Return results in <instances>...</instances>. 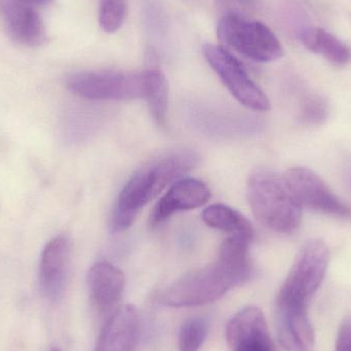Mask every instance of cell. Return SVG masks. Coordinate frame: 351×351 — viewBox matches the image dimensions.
Wrapping results in <instances>:
<instances>
[{"label":"cell","instance_id":"6da1fadb","mask_svg":"<svg viewBox=\"0 0 351 351\" xmlns=\"http://www.w3.org/2000/svg\"><path fill=\"white\" fill-rule=\"evenodd\" d=\"M197 162L195 154L181 152L162 156L140 169L119 193L111 218V230L121 232L129 228L150 200L180 176L192 170Z\"/></svg>","mask_w":351,"mask_h":351},{"label":"cell","instance_id":"7a4b0ae2","mask_svg":"<svg viewBox=\"0 0 351 351\" xmlns=\"http://www.w3.org/2000/svg\"><path fill=\"white\" fill-rule=\"evenodd\" d=\"M247 199L254 216L266 228L291 234L300 226L302 206L284 175L269 169L255 171L247 181Z\"/></svg>","mask_w":351,"mask_h":351},{"label":"cell","instance_id":"3957f363","mask_svg":"<svg viewBox=\"0 0 351 351\" xmlns=\"http://www.w3.org/2000/svg\"><path fill=\"white\" fill-rule=\"evenodd\" d=\"M327 245L319 239L307 241L301 247L276 298V308H308L329 266Z\"/></svg>","mask_w":351,"mask_h":351},{"label":"cell","instance_id":"277c9868","mask_svg":"<svg viewBox=\"0 0 351 351\" xmlns=\"http://www.w3.org/2000/svg\"><path fill=\"white\" fill-rule=\"evenodd\" d=\"M217 34L223 45L252 61L271 63L284 56L280 39L267 25L235 12L221 18Z\"/></svg>","mask_w":351,"mask_h":351},{"label":"cell","instance_id":"5b68a950","mask_svg":"<svg viewBox=\"0 0 351 351\" xmlns=\"http://www.w3.org/2000/svg\"><path fill=\"white\" fill-rule=\"evenodd\" d=\"M237 287L232 276L216 260L178 278L160 294V302L169 307H194L208 304Z\"/></svg>","mask_w":351,"mask_h":351},{"label":"cell","instance_id":"8992f818","mask_svg":"<svg viewBox=\"0 0 351 351\" xmlns=\"http://www.w3.org/2000/svg\"><path fill=\"white\" fill-rule=\"evenodd\" d=\"M67 88L80 98L95 101H130L143 98L144 72L103 69L78 72L68 77Z\"/></svg>","mask_w":351,"mask_h":351},{"label":"cell","instance_id":"52a82bcc","mask_svg":"<svg viewBox=\"0 0 351 351\" xmlns=\"http://www.w3.org/2000/svg\"><path fill=\"white\" fill-rule=\"evenodd\" d=\"M204 56L227 90L241 104L257 112L269 110V99L232 53L220 45H206Z\"/></svg>","mask_w":351,"mask_h":351},{"label":"cell","instance_id":"ba28073f","mask_svg":"<svg viewBox=\"0 0 351 351\" xmlns=\"http://www.w3.org/2000/svg\"><path fill=\"white\" fill-rule=\"evenodd\" d=\"M289 188L301 206L332 215L351 217V208L338 197L329 186L313 171L303 167H296L287 171L284 175Z\"/></svg>","mask_w":351,"mask_h":351},{"label":"cell","instance_id":"9c48e42d","mask_svg":"<svg viewBox=\"0 0 351 351\" xmlns=\"http://www.w3.org/2000/svg\"><path fill=\"white\" fill-rule=\"evenodd\" d=\"M71 241L58 235L45 245L39 262L41 292L51 301H58L65 292L71 263Z\"/></svg>","mask_w":351,"mask_h":351},{"label":"cell","instance_id":"30bf717a","mask_svg":"<svg viewBox=\"0 0 351 351\" xmlns=\"http://www.w3.org/2000/svg\"><path fill=\"white\" fill-rule=\"evenodd\" d=\"M0 20L10 36L25 47H40L47 39L40 14L28 0H0Z\"/></svg>","mask_w":351,"mask_h":351},{"label":"cell","instance_id":"8fae6325","mask_svg":"<svg viewBox=\"0 0 351 351\" xmlns=\"http://www.w3.org/2000/svg\"><path fill=\"white\" fill-rule=\"evenodd\" d=\"M226 340L231 351H274L265 317L257 307H247L230 319Z\"/></svg>","mask_w":351,"mask_h":351},{"label":"cell","instance_id":"7c38bea8","mask_svg":"<svg viewBox=\"0 0 351 351\" xmlns=\"http://www.w3.org/2000/svg\"><path fill=\"white\" fill-rule=\"evenodd\" d=\"M210 198V188L204 182L192 178L178 180L154 206L150 215V226H158L175 213L200 208Z\"/></svg>","mask_w":351,"mask_h":351},{"label":"cell","instance_id":"4fadbf2b","mask_svg":"<svg viewBox=\"0 0 351 351\" xmlns=\"http://www.w3.org/2000/svg\"><path fill=\"white\" fill-rule=\"evenodd\" d=\"M139 329L137 309L133 305L119 307L103 328L96 351H134Z\"/></svg>","mask_w":351,"mask_h":351},{"label":"cell","instance_id":"5bb4252c","mask_svg":"<svg viewBox=\"0 0 351 351\" xmlns=\"http://www.w3.org/2000/svg\"><path fill=\"white\" fill-rule=\"evenodd\" d=\"M125 274L106 261L97 262L88 274V286L93 304L101 313L112 309L123 296Z\"/></svg>","mask_w":351,"mask_h":351},{"label":"cell","instance_id":"9a60e30c","mask_svg":"<svg viewBox=\"0 0 351 351\" xmlns=\"http://www.w3.org/2000/svg\"><path fill=\"white\" fill-rule=\"evenodd\" d=\"M278 340L287 351H311L315 332L308 308L276 309Z\"/></svg>","mask_w":351,"mask_h":351},{"label":"cell","instance_id":"2e32d148","mask_svg":"<svg viewBox=\"0 0 351 351\" xmlns=\"http://www.w3.org/2000/svg\"><path fill=\"white\" fill-rule=\"evenodd\" d=\"M299 40L311 53L322 56L336 66H346L351 60L350 47L338 37L317 27H308L298 33Z\"/></svg>","mask_w":351,"mask_h":351},{"label":"cell","instance_id":"e0dca14e","mask_svg":"<svg viewBox=\"0 0 351 351\" xmlns=\"http://www.w3.org/2000/svg\"><path fill=\"white\" fill-rule=\"evenodd\" d=\"M251 241L237 237H229L219 250L218 260L229 272L237 286L247 282L253 276V264L250 258Z\"/></svg>","mask_w":351,"mask_h":351},{"label":"cell","instance_id":"ac0fdd59","mask_svg":"<svg viewBox=\"0 0 351 351\" xmlns=\"http://www.w3.org/2000/svg\"><path fill=\"white\" fill-rule=\"evenodd\" d=\"M202 221L208 226L229 233L230 237L253 241L254 229L241 213L222 204H212L202 212Z\"/></svg>","mask_w":351,"mask_h":351},{"label":"cell","instance_id":"d6986e66","mask_svg":"<svg viewBox=\"0 0 351 351\" xmlns=\"http://www.w3.org/2000/svg\"><path fill=\"white\" fill-rule=\"evenodd\" d=\"M143 72L145 80L144 99L147 101L154 121L160 125H165L169 105V84L166 76L156 67L148 68Z\"/></svg>","mask_w":351,"mask_h":351},{"label":"cell","instance_id":"ffe728a7","mask_svg":"<svg viewBox=\"0 0 351 351\" xmlns=\"http://www.w3.org/2000/svg\"><path fill=\"white\" fill-rule=\"evenodd\" d=\"M208 324L204 319L194 317L182 326L178 338L180 351H198L208 336Z\"/></svg>","mask_w":351,"mask_h":351},{"label":"cell","instance_id":"44dd1931","mask_svg":"<svg viewBox=\"0 0 351 351\" xmlns=\"http://www.w3.org/2000/svg\"><path fill=\"white\" fill-rule=\"evenodd\" d=\"M127 16V0H100L99 24L106 33H115L121 28Z\"/></svg>","mask_w":351,"mask_h":351},{"label":"cell","instance_id":"7402d4cb","mask_svg":"<svg viewBox=\"0 0 351 351\" xmlns=\"http://www.w3.org/2000/svg\"><path fill=\"white\" fill-rule=\"evenodd\" d=\"M328 115V106L326 101L319 97H309L300 111V119L308 125H321Z\"/></svg>","mask_w":351,"mask_h":351},{"label":"cell","instance_id":"603a6c76","mask_svg":"<svg viewBox=\"0 0 351 351\" xmlns=\"http://www.w3.org/2000/svg\"><path fill=\"white\" fill-rule=\"evenodd\" d=\"M336 351H351V315L342 321L336 338Z\"/></svg>","mask_w":351,"mask_h":351},{"label":"cell","instance_id":"cb8c5ba5","mask_svg":"<svg viewBox=\"0 0 351 351\" xmlns=\"http://www.w3.org/2000/svg\"><path fill=\"white\" fill-rule=\"evenodd\" d=\"M31 3L34 4L35 6L47 5L51 0H28Z\"/></svg>","mask_w":351,"mask_h":351},{"label":"cell","instance_id":"d4e9b609","mask_svg":"<svg viewBox=\"0 0 351 351\" xmlns=\"http://www.w3.org/2000/svg\"><path fill=\"white\" fill-rule=\"evenodd\" d=\"M237 1L241 2V4L247 6H252L255 3V0H237Z\"/></svg>","mask_w":351,"mask_h":351},{"label":"cell","instance_id":"484cf974","mask_svg":"<svg viewBox=\"0 0 351 351\" xmlns=\"http://www.w3.org/2000/svg\"><path fill=\"white\" fill-rule=\"evenodd\" d=\"M51 351H61V350H58V348H53V350H51Z\"/></svg>","mask_w":351,"mask_h":351}]
</instances>
